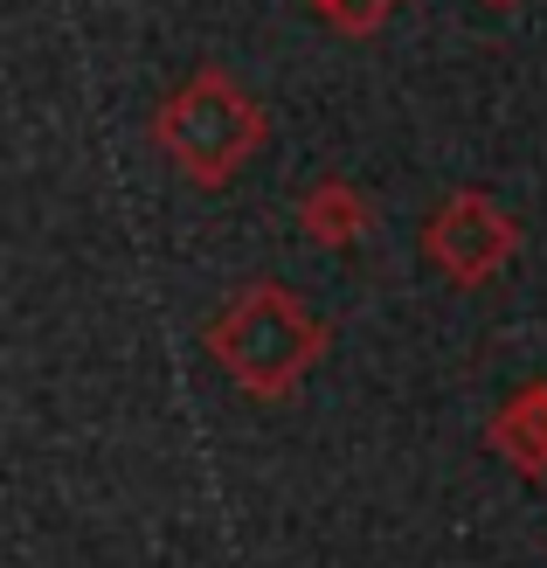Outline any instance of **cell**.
Masks as SVG:
<instances>
[{
	"instance_id": "obj_1",
	"label": "cell",
	"mask_w": 547,
	"mask_h": 568,
	"mask_svg": "<svg viewBox=\"0 0 547 568\" xmlns=\"http://www.w3.org/2000/svg\"><path fill=\"white\" fill-rule=\"evenodd\" d=\"M209 354L222 375L250 395H292L298 375L326 354V320L284 284H243L236 298L215 312Z\"/></svg>"
},
{
	"instance_id": "obj_2",
	"label": "cell",
	"mask_w": 547,
	"mask_h": 568,
	"mask_svg": "<svg viewBox=\"0 0 547 568\" xmlns=\"http://www.w3.org/2000/svg\"><path fill=\"white\" fill-rule=\"evenodd\" d=\"M153 139L188 181L222 187V181H236L250 166L256 146H264V104H256L229 70H194L181 91L160 104Z\"/></svg>"
},
{
	"instance_id": "obj_3",
	"label": "cell",
	"mask_w": 547,
	"mask_h": 568,
	"mask_svg": "<svg viewBox=\"0 0 547 568\" xmlns=\"http://www.w3.org/2000/svg\"><path fill=\"white\" fill-rule=\"evenodd\" d=\"M423 257L450 284H485V277H499L513 257H520V222H513L485 187H457L423 222Z\"/></svg>"
},
{
	"instance_id": "obj_4",
	"label": "cell",
	"mask_w": 547,
	"mask_h": 568,
	"mask_svg": "<svg viewBox=\"0 0 547 568\" xmlns=\"http://www.w3.org/2000/svg\"><path fill=\"white\" fill-rule=\"evenodd\" d=\"M485 444L499 450L513 471L547 478V382H520L499 403V416L485 423Z\"/></svg>"
},
{
	"instance_id": "obj_5",
	"label": "cell",
	"mask_w": 547,
	"mask_h": 568,
	"mask_svg": "<svg viewBox=\"0 0 547 568\" xmlns=\"http://www.w3.org/2000/svg\"><path fill=\"white\" fill-rule=\"evenodd\" d=\"M298 222H305V236L320 243V250H347L374 230V209H367V194L347 187V181H320L298 202Z\"/></svg>"
},
{
	"instance_id": "obj_6",
	"label": "cell",
	"mask_w": 547,
	"mask_h": 568,
	"mask_svg": "<svg viewBox=\"0 0 547 568\" xmlns=\"http://www.w3.org/2000/svg\"><path fill=\"white\" fill-rule=\"evenodd\" d=\"M312 8H320V14L340 28V36H374V28H382V21L402 8V0H312Z\"/></svg>"
},
{
	"instance_id": "obj_7",
	"label": "cell",
	"mask_w": 547,
	"mask_h": 568,
	"mask_svg": "<svg viewBox=\"0 0 547 568\" xmlns=\"http://www.w3.org/2000/svg\"><path fill=\"white\" fill-rule=\"evenodd\" d=\"M493 8H520V0H493Z\"/></svg>"
}]
</instances>
